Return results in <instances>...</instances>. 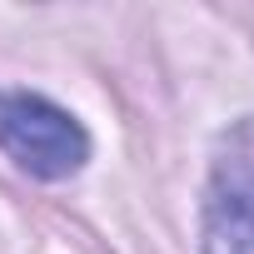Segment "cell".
Masks as SVG:
<instances>
[{
  "label": "cell",
  "instance_id": "7a4b0ae2",
  "mask_svg": "<svg viewBox=\"0 0 254 254\" xmlns=\"http://www.w3.org/2000/svg\"><path fill=\"white\" fill-rule=\"evenodd\" d=\"M204 254H254V145L239 140L214 160L204 194Z\"/></svg>",
  "mask_w": 254,
  "mask_h": 254
},
{
  "label": "cell",
  "instance_id": "6da1fadb",
  "mask_svg": "<svg viewBox=\"0 0 254 254\" xmlns=\"http://www.w3.org/2000/svg\"><path fill=\"white\" fill-rule=\"evenodd\" d=\"M0 150L35 180H70L90 160V135L45 95L0 90Z\"/></svg>",
  "mask_w": 254,
  "mask_h": 254
}]
</instances>
